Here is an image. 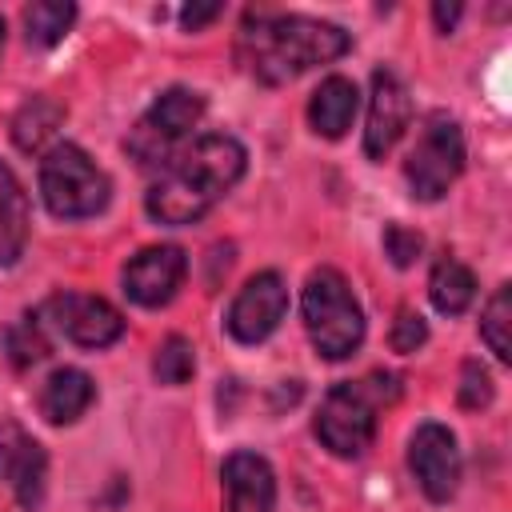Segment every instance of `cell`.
I'll return each instance as SVG.
<instances>
[{"mask_svg":"<svg viewBox=\"0 0 512 512\" xmlns=\"http://www.w3.org/2000/svg\"><path fill=\"white\" fill-rule=\"evenodd\" d=\"M248 152L236 136L224 132H208L200 140H192L188 148H180L160 176L152 180V188L144 192V208L156 224H192L200 216H208L244 176Z\"/></svg>","mask_w":512,"mask_h":512,"instance_id":"cell-1","label":"cell"},{"mask_svg":"<svg viewBox=\"0 0 512 512\" xmlns=\"http://www.w3.org/2000/svg\"><path fill=\"white\" fill-rule=\"evenodd\" d=\"M352 48V36L328 20L296 12H244L236 56L260 84H288L300 72L340 60Z\"/></svg>","mask_w":512,"mask_h":512,"instance_id":"cell-2","label":"cell"},{"mask_svg":"<svg viewBox=\"0 0 512 512\" xmlns=\"http://www.w3.org/2000/svg\"><path fill=\"white\" fill-rule=\"evenodd\" d=\"M396 396V376L392 372H372L368 380H344L332 384L328 396L320 400L316 412V436L332 456L356 460L376 436V412Z\"/></svg>","mask_w":512,"mask_h":512,"instance_id":"cell-3","label":"cell"},{"mask_svg":"<svg viewBox=\"0 0 512 512\" xmlns=\"http://www.w3.org/2000/svg\"><path fill=\"white\" fill-rule=\"evenodd\" d=\"M300 312H304V328H308V340H312L316 356L344 360L360 348L364 312H360L348 280L336 268H316L308 276L304 296H300Z\"/></svg>","mask_w":512,"mask_h":512,"instance_id":"cell-4","label":"cell"},{"mask_svg":"<svg viewBox=\"0 0 512 512\" xmlns=\"http://www.w3.org/2000/svg\"><path fill=\"white\" fill-rule=\"evenodd\" d=\"M40 192L52 216L84 220V216L104 212L112 184L80 144L64 140V144H52L40 160Z\"/></svg>","mask_w":512,"mask_h":512,"instance_id":"cell-5","label":"cell"},{"mask_svg":"<svg viewBox=\"0 0 512 512\" xmlns=\"http://www.w3.org/2000/svg\"><path fill=\"white\" fill-rule=\"evenodd\" d=\"M200 116H204V96L200 92H192V88H168L128 128L124 152L140 168H164L180 152V140L200 124Z\"/></svg>","mask_w":512,"mask_h":512,"instance_id":"cell-6","label":"cell"},{"mask_svg":"<svg viewBox=\"0 0 512 512\" xmlns=\"http://www.w3.org/2000/svg\"><path fill=\"white\" fill-rule=\"evenodd\" d=\"M464 172V132L452 116L432 112L420 128L416 148L404 160V176L416 200H440Z\"/></svg>","mask_w":512,"mask_h":512,"instance_id":"cell-7","label":"cell"},{"mask_svg":"<svg viewBox=\"0 0 512 512\" xmlns=\"http://www.w3.org/2000/svg\"><path fill=\"white\" fill-rule=\"evenodd\" d=\"M408 468H412V476H416V484H420V492L428 500H436V504L452 500V492L460 484L456 436L444 424H436V420L420 424L412 432V440H408Z\"/></svg>","mask_w":512,"mask_h":512,"instance_id":"cell-8","label":"cell"},{"mask_svg":"<svg viewBox=\"0 0 512 512\" xmlns=\"http://www.w3.org/2000/svg\"><path fill=\"white\" fill-rule=\"evenodd\" d=\"M284 312H288V288H284L280 272H256L236 292L224 324L240 344H260L280 328Z\"/></svg>","mask_w":512,"mask_h":512,"instance_id":"cell-9","label":"cell"},{"mask_svg":"<svg viewBox=\"0 0 512 512\" xmlns=\"http://www.w3.org/2000/svg\"><path fill=\"white\" fill-rule=\"evenodd\" d=\"M48 320L80 348H108L124 332V316L104 300L88 292H60L48 300Z\"/></svg>","mask_w":512,"mask_h":512,"instance_id":"cell-10","label":"cell"},{"mask_svg":"<svg viewBox=\"0 0 512 512\" xmlns=\"http://www.w3.org/2000/svg\"><path fill=\"white\" fill-rule=\"evenodd\" d=\"M408 120H412V100H408L404 80L392 68H376L372 96H368V124H364V156L384 160L404 136Z\"/></svg>","mask_w":512,"mask_h":512,"instance_id":"cell-11","label":"cell"},{"mask_svg":"<svg viewBox=\"0 0 512 512\" xmlns=\"http://www.w3.org/2000/svg\"><path fill=\"white\" fill-rule=\"evenodd\" d=\"M188 276V256L184 248L176 244H156V248H144L136 252L128 264H124V292L128 300H136L140 308H160L168 304L180 284Z\"/></svg>","mask_w":512,"mask_h":512,"instance_id":"cell-12","label":"cell"},{"mask_svg":"<svg viewBox=\"0 0 512 512\" xmlns=\"http://www.w3.org/2000/svg\"><path fill=\"white\" fill-rule=\"evenodd\" d=\"M0 480L16 492V500L32 512L44 500V480H48V452L16 424H0Z\"/></svg>","mask_w":512,"mask_h":512,"instance_id":"cell-13","label":"cell"},{"mask_svg":"<svg viewBox=\"0 0 512 512\" xmlns=\"http://www.w3.org/2000/svg\"><path fill=\"white\" fill-rule=\"evenodd\" d=\"M224 504L228 512H272L276 508V476L272 464L256 452H232L224 460Z\"/></svg>","mask_w":512,"mask_h":512,"instance_id":"cell-14","label":"cell"},{"mask_svg":"<svg viewBox=\"0 0 512 512\" xmlns=\"http://www.w3.org/2000/svg\"><path fill=\"white\" fill-rule=\"evenodd\" d=\"M356 108H360L356 84H352L348 76H328V80L312 92V100H308V124H312L316 136L340 140V136L352 128Z\"/></svg>","mask_w":512,"mask_h":512,"instance_id":"cell-15","label":"cell"},{"mask_svg":"<svg viewBox=\"0 0 512 512\" xmlns=\"http://www.w3.org/2000/svg\"><path fill=\"white\" fill-rule=\"evenodd\" d=\"M96 400V384L84 368H56L40 388V416L48 424H72Z\"/></svg>","mask_w":512,"mask_h":512,"instance_id":"cell-16","label":"cell"},{"mask_svg":"<svg viewBox=\"0 0 512 512\" xmlns=\"http://www.w3.org/2000/svg\"><path fill=\"white\" fill-rule=\"evenodd\" d=\"M28 244V192L0 160V268L16 264Z\"/></svg>","mask_w":512,"mask_h":512,"instance_id":"cell-17","label":"cell"},{"mask_svg":"<svg viewBox=\"0 0 512 512\" xmlns=\"http://www.w3.org/2000/svg\"><path fill=\"white\" fill-rule=\"evenodd\" d=\"M64 104L60 100H52V96H28L24 104H20V112L12 116V144L20 148V152H28V156H36V152H44L52 140H56V132H60V124H64Z\"/></svg>","mask_w":512,"mask_h":512,"instance_id":"cell-18","label":"cell"},{"mask_svg":"<svg viewBox=\"0 0 512 512\" xmlns=\"http://www.w3.org/2000/svg\"><path fill=\"white\" fill-rule=\"evenodd\" d=\"M476 296V276L468 264H460L456 256H440L428 272V300L436 304V312L444 316H460Z\"/></svg>","mask_w":512,"mask_h":512,"instance_id":"cell-19","label":"cell"},{"mask_svg":"<svg viewBox=\"0 0 512 512\" xmlns=\"http://www.w3.org/2000/svg\"><path fill=\"white\" fill-rule=\"evenodd\" d=\"M76 20V4H64V0H36L24 8V32H28V44L36 48H52L68 36Z\"/></svg>","mask_w":512,"mask_h":512,"instance_id":"cell-20","label":"cell"},{"mask_svg":"<svg viewBox=\"0 0 512 512\" xmlns=\"http://www.w3.org/2000/svg\"><path fill=\"white\" fill-rule=\"evenodd\" d=\"M4 356L12 368H32L48 356V336H44V324L40 316H20L16 324L4 328Z\"/></svg>","mask_w":512,"mask_h":512,"instance_id":"cell-21","label":"cell"},{"mask_svg":"<svg viewBox=\"0 0 512 512\" xmlns=\"http://www.w3.org/2000/svg\"><path fill=\"white\" fill-rule=\"evenodd\" d=\"M508 324H512V288H508V284H500V288L492 292V300L484 304V316H480V336H484L488 352H492L500 364H508V360H512Z\"/></svg>","mask_w":512,"mask_h":512,"instance_id":"cell-22","label":"cell"},{"mask_svg":"<svg viewBox=\"0 0 512 512\" xmlns=\"http://www.w3.org/2000/svg\"><path fill=\"white\" fill-rule=\"evenodd\" d=\"M192 372H196V352H192V344H188L184 336H168V340L156 348V356H152V376H156V384L176 388V384L192 380Z\"/></svg>","mask_w":512,"mask_h":512,"instance_id":"cell-23","label":"cell"},{"mask_svg":"<svg viewBox=\"0 0 512 512\" xmlns=\"http://www.w3.org/2000/svg\"><path fill=\"white\" fill-rule=\"evenodd\" d=\"M492 396H496V388H492L488 368L480 360H464V368H460V408H468V412L488 408Z\"/></svg>","mask_w":512,"mask_h":512,"instance_id":"cell-24","label":"cell"},{"mask_svg":"<svg viewBox=\"0 0 512 512\" xmlns=\"http://www.w3.org/2000/svg\"><path fill=\"white\" fill-rule=\"evenodd\" d=\"M388 340H392L396 352H416L428 340V320L420 312H412V308H400L396 320H392V336Z\"/></svg>","mask_w":512,"mask_h":512,"instance_id":"cell-25","label":"cell"},{"mask_svg":"<svg viewBox=\"0 0 512 512\" xmlns=\"http://www.w3.org/2000/svg\"><path fill=\"white\" fill-rule=\"evenodd\" d=\"M420 248H424L420 232H412V228H404V224H388V228H384V252L392 256L396 268H408V264L420 256Z\"/></svg>","mask_w":512,"mask_h":512,"instance_id":"cell-26","label":"cell"},{"mask_svg":"<svg viewBox=\"0 0 512 512\" xmlns=\"http://www.w3.org/2000/svg\"><path fill=\"white\" fill-rule=\"evenodd\" d=\"M220 16V4H184L180 8V24L188 28V32H200L208 20H216Z\"/></svg>","mask_w":512,"mask_h":512,"instance_id":"cell-27","label":"cell"},{"mask_svg":"<svg viewBox=\"0 0 512 512\" xmlns=\"http://www.w3.org/2000/svg\"><path fill=\"white\" fill-rule=\"evenodd\" d=\"M432 16H436L440 32H448V28L460 20V4H436V8H432Z\"/></svg>","mask_w":512,"mask_h":512,"instance_id":"cell-28","label":"cell"},{"mask_svg":"<svg viewBox=\"0 0 512 512\" xmlns=\"http://www.w3.org/2000/svg\"><path fill=\"white\" fill-rule=\"evenodd\" d=\"M0 48H4V20H0Z\"/></svg>","mask_w":512,"mask_h":512,"instance_id":"cell-29","label":"cell"}]
</instances>
